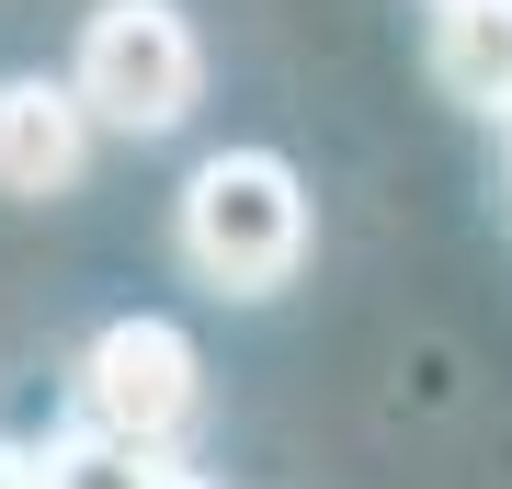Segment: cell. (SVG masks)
<instances>
[{
  "label": "cell",
  "mask_w": 512,
  "mask_h": 489,
  "mask_svg": "<svg viewBox=\"0 0 512 489\" xmlns=\"http://www.w3.org/2000/svg\"><path fill=\"white\" fill-rule=\"evenodd\" d=\"M0 489H46V467H35V444H0Z\"/></svg>",
  "instance_id": "7"
},
{
  "label": "cell",
  "mask_w": 512,
  "mask_h": 489,
  "mask_svg": "<svg viewBox=\"0 0 512 489\" xmlns=\"http://www.w3.org/2000/svg\"><path fill=\"white\" fill-rule=\"evenodd\" d=\"M433 12H467V0H433Z\"/></svg>",
  "instance_id": "9"
},
{
  "label": "cell",
  "mask_w": 512,
  "mask_h": 489,
  "mask_svg": "<svg viewBox=\"0 0 512 489\" xmlns=\"http://www.w3.org/2000/svg\"><path fill=\"white\" fill-rule=\"evenodd\" d=\"M194 421H205V353H194V330L183 319H148V308L103 319L92 353H80V433L126 444V455H148V467H183Z\"/></svg>",
  "instance_id": "2"
},
{
  "label": "cell",
  "mask_w": 512,
  "mask_h": 489,
  "mask_svg": "<svg viewBox=\"0 0 512 489\" xmlns=\"http://www.w3.org/2000/svg\"><path fill=\"white\" fill-rule=\"evenodd\" d=\"M171 239H183L194 285L274 296V285H296V262H308V182H296L274 148H217V160H194Z\"/></svg>",
  "instance_id": "1"
},
{
  "label": "cell",
  "mask_w": 512,
  "mask_h": 489,
  "mask_svg": "<svg viewBox=\"0 0 512 489\" xmlns=\"http://www.w3.org/2000/svg\"><path fill=\"white\" fill-rule=\"evenodd\" d=\"M35 467H46V489H148V478H160L148 455L103 444V433H80V421H69V433H57V444L35 455Z\"/></svg>",
  "instance_id": "6"
},
{
  "label": "cell",
  "mask_w": 512,
  "mask_h": 489,
  "mask_svg": "<svg viewBox=\"0 0 512 489\" xmlns=\"http://www.w3.org/2000/svg\"><path fill=\"white\" fill-rule=\"evenodd\" d=\"M69 103L114 137H171L183 114L205 103V46L171 0H103L80 23V57H69Z\"/></svg>",
  "instance_id": "3"
},
{
  "label": "cell",
  "mask_w": 512,
  "mask_h": 489,
  "mask_svg": "<svg viewBox=\"0 0 512 489\" xmlns=\"http://www.w3.org/2000/svg\"><path fill=\"white\" fill-rule=\"evenodd\" d=\"M148 489H217V478H194V467H160V478H148Z\"/></svg>",
  "instance_id": "8"
},
{
  "label": "cell",
  "mask_w": 512,
  "mask_h": 489,
  "mask_svg": "<svg viewBox=\"0 0 512 489\" xmlns=\"http://www.w3.org/2000/svg\"><path fill=\"white\" fill-rule=\"evenodd\" d=\"M92 171V114L69 103V80H0V194L57 205Z\"/></svg>",
  "instance_id": "4"
},
{
  "label": "cell",
  "mask_w": 512,
  "mask_h": 489,
  "mask_svg": "<svg viewBox=\"0 0 512 489\" xmlns=\"http://www.w3.org/2000/svg\"><path fill=\"white\" fill-rule=\"evenodd\" d=\"M433 80H444V103L501 114V126H512V0H467V12H444Z\"/></svg>",
  "instance_id": "5"
}]
</instances>
